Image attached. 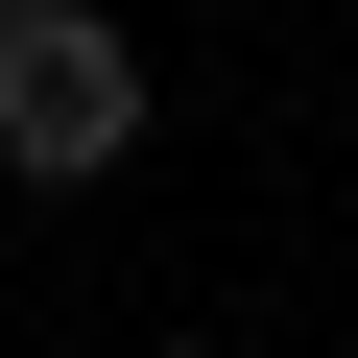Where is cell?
Returning <instances> with one entry per match:
<instances>
[{"mask_svg":"<svg viewBox=\"0 0 358 358\" xmlns=\"http://www.w3.org/2000/svg\"><path fill=\"white\" fill-rule=\"evenodd\" d=\"M120 143H143L120 0H0V192H96Z\"/></svg>","mask_w":358,"mask_h":358,"instance_id":"obj_1","label":"cell"},{"mask_svg":"<svg viewBox=\"0 0 358 358\" xmlns=\"http://www.w3.org/2000/svg\"><path fill=\"white\" fill-rule=\"evenodd\" d=\"M167 358H215V334H167Z\"/></svg>","mask_w":358,"mask_h":358,"instance_id":"obj_2","label":"cell"}]
</instances>
